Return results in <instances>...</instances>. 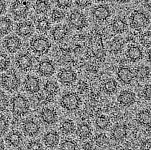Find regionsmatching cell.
Masks as SVG:
<instances>
[{
    "label": "cell",
    "instance_id": "46",
    "mask_svg": "<svg viewBox=\"0 0 151 150\" xmlns=\"http://www.w3.org/2000/svg\"><path fill=\"white\" fill-rule=\"evenodd\" d=\"M5 149V146L3 143V141H1L0 140V150H4Z\"/></svg>",
    "mask_w": 151,
    "mask_h": 150
},
{
    "label": "cell",
    "instance_id": "7",
    "mask_svg": "<svg viewBox=\"0 0 151 150\" xmlns=\"http://www.w3.org/2000/svg\"><path fill=\"white\" fill-rule=\"evenodd\" d=\"M149 23L147 16L141 11H136L133 12L131 17V26L134 29L144 27Z\"/></svg>",
    "mask_w": 151,
    "mask_h": 150
},
{
    "label": "cell",
    "instance_id": "38",
    "mask_svg": "<svg viewBox=\"0 0 151 150\" xmlns=\"http://www.w3.org/2000/svg\"><path fill=\"white\" fill-rule=\"evenodd\" d=\"M9 127L8 121L2 116H0V136L6 132Z\"/></svg>",
    "mask_w": 151,
    "mask_h": 150
},
{
    "label": "cell",
    "instance_id": "23",
    "mask_svg": "<svg viewBox=\"0 0 151 150\" xmlns=\"http://www.w3.org/2000/svg\"><path fill=\"white\" fill-rule=\"evenodd\" d=\"M67 30L65 27L59 26L55 27L53 31L52 36L55 41H59L64 39Z\"/></svg>",
    "mask_w": 151,
    "mask_h": 150
},
{
    "label": "cell",
    "instance_id": "9",
    "mask_svg": "<svg viewBox=\"0 0 151 150\" xmlns=\"http://www.w3.org/2000/svg\"><path fill=\"white\" fill-rule=\"evenodd\" d=\"M16 64L18 69L23 71L30 70L33 64V60L28 54H22L16 58Z\"/></svg>",
    "mask_w": 151,
    "mask_h": 150
},
{
    "label": "cell",
    "instance_id": "31",
    "mask_svg": "<svg viewBox=\"0 0 151 150\" xmlns=\"http://www.w3.org/2000/svg\"><path fill=\"white\" fill-rule=\"evenodd\" d=\"M78 133L80 137L86 138L91 134V129L87 124H82L78 126Z\"/></svg>",
    "mask_w": 151,
    "mask_h": 150
},
{
    "label": "cell",
    "instance_id": "30",
    "mask_svg": "<svg viewBox=\"0 0 151 150\" xmlns=\"http://www.w3.org/2000/svg\"><path fill=\"white\" fill-rule=\"evenodd\" d=\"M50 27V21L46 18L40 19L37 24V28L41 32H45Z\"/></svg>",
    "mask_w": 151,
    "mask_h": 150
},
{
    "label": "cell",
    "instance_id": "8",
    "mask_svg": "<svg viewBox=\"0 0 151 150\" xmlns=\"http://www.w3.org/2000/svg\"><path fill=\"white\" fill-rule=\"evenodd\" d=\"M34 31V26L30 21H21L17 25L16 29V32L18 36L24 38L30 36Z\"/></svg>",
    "mask_w": 151,
    "mask_h": 150
},
{
    "label": "cell",
    "instance_id": "42",
    "mask_svg": "<svg viewBox=\"0 0 151 150\" xmlns=\"http://www.w3.org/2000/svg\"><path fill=\"white\" fill-rule=\"evenodd\" d=\"M70 3L71 2L70 1H58L57 5L59 8L63 9L70 6Z\"/></svg>",
    "mask_w": 151,
    "mask_h": 150
},
{
    "label": "cell",
    "instance_id": "41",
    "mask_svg": "<svg viewBox=\"0 0 151 150\" xmlns=\"http://www.w3.org/2000/svg\"><path fill=\"white\" fill-rule=\"evenodd\" d=\"M42 145L40 141H32L27 144V150H42Z\"/></svg>",
    "mask_w": 151,
    "mask_h": 150
},
{
    "label": "cell",
    "instance_id": "13",
    "mask_svg": "<svg viewBox=\"0 0 151 150\" xmlns=\"http://www.w3.org/2000/svg\"><path fill=\"white\" fill-rule=\"evenodd\" d=\"M23 129L26 135L30 137H33L38 134L40 126L36 122L32 120H27L23 123Z\"/></svg>",
    "mask_w": 151,
    "mask_h": 150
},
{
    "label": "cell",
    "instance_id": "25",
    "mask_svg": "<svg viewBox=\"0 0 151 150\" xmlns=\"http://www.w3.org/2000/svg\"><path fill=\"white\" fill-rule=\"evenodd\" d=\"M127 56L131 60H139L142 56V52L137 46H132L127 51Z\"/></svg>",
    "mask_w": 151,
    "mask_h": 150
},
{
    "label": "cell",
    "instance_id": "29",
    "mask_svg": "<svg viewBox=\"0 0 151 150\" xmlns=\"http://www.w3.org/2000/svg\"><path fill=\"white\" fill-rule=\"evenodd\" d=\"M10 59L8 55L4 53H0V71H3L9 68Z\"/></svg>",
    "mask_w": 151,
    "mask_h": 150
},
{
    "label": "cell",
    "instance_id": "3",
    "mask_svg": "<svg viewBox=\"0 0 151 150\" xmlns=\"http://www.w3.org/2000/svg\"><path fill=\"white\" fill-rule=\"evenodd\" d=\"M30 2L26 1H15L12 3L11 12L15 18L21 19L27 16Z\"/></svg>",
    "mask_w": 151,
    "mask_h": 150
},
{
    "label": "cell",
    "instance_id": "28",
    "mask_svg": "<svg viewBox=\"0 0 151 150\" xmlns=\"http://www.w3.org/2000/svg\"><path fill=\"white\" fill-rule=\"evenodd\" d=\"M112 28L114 31L117 33H121L125 31L127 29V24L123 20L116 19L112 24Z\"/></svg>",
    "mask_w": 151,
    "mask_h": 150
},
{
    "label": "cell",
    "instance_id": "32",
    "mask_svg": "<svg viewBox=\"0 0 151 150\" xmlns=\"http://www.w3.org/2000/svg\"><path fill=\"white\" fill-rule=\"evenodd\" d=\"M150 70L148 66H140L136 70V77L139 79L145 78L150 75Z\"/></svg>",
    "mask_w": 151,
    "mask_h": 150
},
{
    "label": "cell",
    "instance_id": "14",
    "mask_svg": "<svg viewBox=\"0 0 151 150\" xmlns=\"http://www.w3.org/2000/svg\"><path fill=\"white\" fill-rule=\"evenodd\" d=\"M70 23L74 27L81 29L86 24V17L83 14L78 11L73 12L70 15Z\"/></svg>",
    "mask_w": 151,
    "mask_h": 150
},
{
    "label": "cell",
    "instance_id": "45",
    "mask_svg": "<svg viewBox=\"0 0 151 150\" xmlns=\"http://www.w3.org/2000/svg\"><path fill=\"white\" fill-rule=\"evenodd\" d=\"M88 3V1H78V4H79V6H86L87 4Z\"/></svg>",
    "mask_w": 151,
    "mask_h": 150
},
{
    "label": "cell",
    "instance_id": "35",
    "mask_svg": "<svg viewBox=\"0 0 151 150\" xmlns=\"http://www.w3.org/2000/svg\"><path fill=\"white\" fill-rule=\"evenodd\" d=\"M96 124L99 128L104 130L106 129L109 124V121L108 119L104 116H101L97 118Z\"/></svg>",
    "mask_w": 151,
    "mask_h": 150
},
{
    "label": "cell",
    "instance_id": "26",
    "mask_svg": "<svg viewBox=\"0 0 151 150\" xmlns=\"http://www.w3.org/2000/svg\"><path fill=\"white\" fill-rule=\"evenodd\" d=\"M49 9V4L47 1H37L35 4V9L38 14H45Z\"/></svg>",
    "mask_w": 151,
    "mask_h": 150
},
{
    "label": "cell",
    "instance_id": "34",
    "mask_svg": "<svg viewBox=\"0 0 151 150\" xmlns=\"http://www.w3.org/2000/svg\"><path fill=\"white\" fill-rule=\"evenodd\" d=\"M61 129L63 131L67 134H71L74 131L75 126L74 123L70 121H67L64 122L62 124Z\"/></svg>",
    "mask_w": 151,
    "mask_h": 150
},
{
    "label": "cell",
    "instance_id": "27",
    "mask_svg": "<svg viewBox=\"0 0 151 150\" xmlns=\"http://www.w3.org/2000/svg\"><path fill=\"white\" fill-rule=\"evenodd\" d=\"M127 134L126 128L123 126H116L112 131V136L116 140H121L125 137Z\"/></svg>",
    "mask_w": 151,
    "mask_h": 150
},
{
    "label": "cell",
    "instance_id": "18",
    "mask_svg": "<svg viewBox=\"0 0 151 150\" xmlns=\"http://www.w3.org/2000/svg\"><path fill=\"white\" fill-rule=\"evenodd\" d=\"M13 23L10 18L7 17H0V34L6 35L12 31Z\"/></svg>",
    "mask_w": 151,
    "mask_h": 150
},
{
    "label": "cell",
    "instance_id": "20",
    "mask_svg": "<svg viewBox=\"0 0 151 150\" xmlns=\"http://www.w3.org/2000/svg\"><path fill=\"white\" fill-rule=\"evenodd\" d=\"M6 141L9 145L13 147H19L22 143V137L21 135L19 132L13 131L8 135L6 137Z\"/></svg>",
    "mask_w": 151,
    "mask_h": 150
},
{
    "label": "cell",
    "instance_id": "22",
    "mask_svg": "<svg viewBox=\"0 0 151 150\" xmlns=\"http://www.w3.org/2000/svg\"><path fill=\"white\" fill-rule=\"evenodd\" d=\"M44 90L46 94L48 96H53L59 91V86L55 81H49L45 84Z\"/></svg>",
    "mask_w": 151,
    "mask_h": 150
},
{
    "label": "cell",
    "instance_id": "2",
    "mask_svg": "<svg viewBox=\"0 0 151 150\" xmlns=\"http://www.w3.org/2000/svg\"><path fill=\"white\" fill-rule=\"evenodd\" d=\"M30 111V103L27 98L17 94L12 100V112L14 115L21 117L27 114Z\"/></svg>",
    "mask_w": 151,
    "mask_h": 150
},
{
    "label": "cell",
    "instance_id": "17",
    "mask_svg": "<svg viewBox=\"0 0 151 150\" xmlns=\"http://www.w3.org/2000/svg\"><path fill=\"white\" fill-rule=\"evenodd\" d=\"M43 140L47 146L54 147L56 146L59 142V136L55 131H50L45 135Z\"/></svg>",
    "mask_w": 151,
    "mask_h": 150
},
{
    "label": "cell",
    "instance_id": "15",
    "mask_svg": "<svg viewBox=\"0 0 151 150\" xmlns=\"http://www.w3.org/2000/svg\"><path fill=\"white\" fill-rule=\"evenodd\" d=\"M118 102L123 106L132 105L136 101L135 94L128 91L122 92L118 96Z\"/></svg>",
    "mask_w": 151,
    "mask_h": 150
},
{
    "label": "cell",
    "instance_id": "10",
    "mask_svg": "<svg viewBox=\"0 0 151 150\" xmlns=\"http://www.w3.org/2000/svg\"><path fill=\"white\" fill-rule=\"evenodd\" d=\"M24 87L29 93H37L40 90V80L33 76H27L24 81Z\"/></svg>",
    "mask_w": 151,
    "mask_h": 150
},
{
    "label": "cell",
    "instance_id": "44",
    "mask_svg": "<svg viewBox=\"0 0 151 150\" xmlns=\"http://www.w3.org/2000/svg\"><path fill=\"white\" fill-rule=\"evenodd\" d=\"M6 2L4 1H0V15H2L6 12Z\"/></svg>",
    "mask_w": 151,
    "mask_h": 150
},
{
    "label": "cell",
    "instance_id": "21",
    "mask_svg": "<svg viewBox=\"0 0 151 150\" xmlns=\"http://www.w3.org/2000/svg\"><path fill=\"white\" fill-rule=\"evenodd\" d=\"M93 14L94 16L97 19L100 21H103L106 20L109 17L110 11L107 7L103 6H100L94 9Z\"/></svg>",
    "mask_w": 151,
    "mask_h": 150
},
{
    "label": "cell",
    "instance_id": "36",
    "mask_svg": "<svg viewBox=\"0 0 151 150\" xmlns=\"http://www.w3.org/2000/svg\"><path fill=\"white\" fill-rule=\"evenodd\" d=\"M59 150H76V145L74 141H66L61 144Z\"/></svg>",
    "mask_w": 151,
    "mask_h": 150
},
{
    "label": "cell",
    "instance_id": "40",
    "mask_svg": "<svg viewBox=\"0 0 151 150\" xmlns=\"http://www.w3.org/2000/svg\"><path fill=\"white\" fill-rule=\"evenodd\" d=\"M141 43L145 47H149L151 45V36L150 32H147L143 34L141 39Z\"/></svg>",
    "mask_w": 151,
    "mask_h": 150
},
{
    "label": "cell",
    "instance_id": "39",
    "mask_svg": "<svg viewBox=\"0 0 151 150\" xmlns=\"http://www.w3.org/2000/svg\"><path fill=\"white\" fill-rule=\"evenodd\" d=\"M65 17L64 12L59 9H55L52 13V19L53 21H58L62 20Z\"/></svg>",
    "mask_w": 151,
    "mask_h": 150
},
{
    "label": "cell",
    "instance_id": "24",
    "mask_svg": "<svg viewBox=\"0 0 151 150\" xmlns=\"http://www.w3.org/2000/svg\"><path fill=\"white\" fill-rule=\"evenodd\" d=\"M138 120L139 122L146 126H150L151 124V115L150 111H140L138 114Z\"/></svg>",
    "mask_w": 151,
    "mask_h": 150
},
{
    "label": "cell",
    "instance_id": "11",
    "mask_svg": "<svg viewBox=\"0 0 151 150\" xmlns=\"http://www.w3.org/2000/svg\"><path fill=\"white\" fill-rule=\"evenodd\" d=\"M38 72L40 75L49 77L55 72V66L52 62L48 60H45L40 62L38 68Z\"/></svg>",
    "mask_w": 151,
    "mask_h": 150
},
{
    "label": "cell",
    "instance_id": "16",
    "mask_svg": "<svg viewBox=\"0 0 151 150\" xmlns=\"http://www.w3.org/2000/svg\"><path fill=\"white\" fill-rule=\"evenodd\" d=\"M60 81L63 84H70L76 80V74L72 70L63 69L58 74Z\"/></svg>",
    "mask_w": 151,
    "mask_h": 150
},
{
    "label": "cell",
    "instance_id": "33",
    "mask_svg": "<svg viewBox=\"0 0 151 150\" xmlns=\"http://www.w3.org/2000/svg\"><path fill=\"white\" fill-rule=\"evenodd\" d=\"M9 106V100L6 94L3 91H0V111L6 109Z\"/></svg>",
    "mask_w": 151,
    "mask_h": 150
},
{
    "label": "cell",
    "instance_id": "1",
    "mask_svg": "<svg viewBox=\"0 0 151 150\" xmlns=\"http://www.w3.org/2000/svg\"><path fill=\"white\" fill-rule=\"evenodd\" d=\"M21 81L14 69L9 70L3 74L1 77V85L4 90L9 92H14L18 89Z\"/></svg>",
    "mask_w": 151,
    "mask_h": 150
},
{
    "label": "cell",
    "instance_id": "5",
    "mask_svg": "<svg viewBox=\"0 0 151 150\" xmlns=\"http://www.w3.org/2000/svg\"><path fill=\"white\" fill-rule=\"evenodd\" d=\"M61 105L69 111L76 110L79 107L80 100L78 96L74 93H68L62 96Z\"/></svg>",
    "mask_w": 151,
    "mask_h": 150
},
{
    "label": "cell",
    "instance_id": "19",
    "mask_svg": "<svg viewBox=\"0 0 151 150\" xmlns=\"http://www.w3.org/2000/svg\"><path fill=\"white\" fill-rule=\"evenodd\" d=\"M117 75L120 80L125 84H130L133 79V72L129 68L126 67H122L118 69Z\"/></svg>",
    "mask_w": 151,
    "mask_h": 150
},
{
    "label": "cell",
    "instance_id": "12",
    "mask_svg": "<svg viewBox=\"0 0 151 150\" xmlns=\"http://www.w3.org/2000/svg\"><path fill=\"white\" fill-rule=\"evenodd\" d=\"M42 120L47 124H53L57 121V114L53 109L43 108L40 113Z\"/></svg>",
    "mask_w": 151,
    "mask_h": 150
},
{
    "label": "cell",
    "instance_id": "6",
    "mask_svg": "<svg viewBox=\"0 0 151 150\" xmlns=\"http://www.w3.org/2000/svg\"><path fill=\"white\" fill-rule=\"evenodd\" d=\"M21 39L16 36H8L3 41V46L10 53H15L21 48Z\"/></svg>",
    "mask_w": 151,
    "mask_h": 150
},
{
    "label": "cell",
    "instance_id": "43",
    "mask_svg": "<svg viewBox=\"0 0 151 150\" xmlns=\"http://www.w3.org/2000/svg\"><path fill=\"white\" fill-rule=\"evenodd\" d=\"M144 94L146 99L150 100L151 96V86L150 85L146 86L144 91Z\"/></svg>",
    "mask_w": 151,
    "mask_h": 150
},
{
    "label": "cell",
    "instance_id": "4",
    "mask_svg": "<svg viewBox=\"0 0 151 150\" xmlns=\"http://www.w3.org/2000/svg\"><path fill=\"white\" fill-rule=\"evenodd\" d=\"M51 46V42L44 37H37L32 39L30 42L31 49L38 54L46 53Z\"/></svg>",
    "mask_w": 151,
    "mask_h": 150
},
{
    "label": "cell",
    "instance_id": "37",
    "mask_svg": "<svg viewBox=\"0 0 151 150\" xmlns=\"http://www.w3.org/2000/svg\"><path fill=\"white\" fill-rule=\"evenodd\" d=\"M116 89H117V84L113 80L109 81L106 82L104 84V90L108 93H114Z\"/></svg>",
    "mask_w": 151,
    "mask_h": 150
}]
</instances>
